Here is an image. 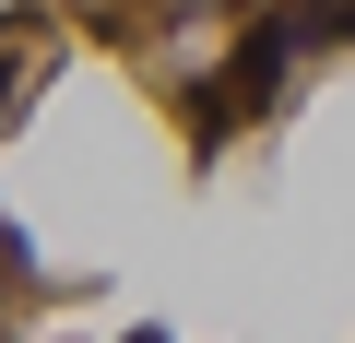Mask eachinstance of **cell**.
<instances>
[{
	"instance_id": "obj_1",
	"label": "cell",
	"mask_w": 355,
	"mask_h": 343,
	"mask_svg": "<svg viewBox=\"0 0 355 343\" xmlns=\"http://www.w3.org/2000/svg\"><path fill=\"white\" fill-rule=\"evenodd\" d=\"M0 118H12V71H0Z\"/></svg>"
}]
</instances>
